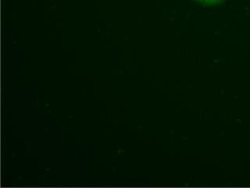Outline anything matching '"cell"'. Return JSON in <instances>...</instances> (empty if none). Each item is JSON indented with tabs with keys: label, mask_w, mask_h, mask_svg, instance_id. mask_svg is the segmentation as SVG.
I'll return each instance as SVG.
<instances>
[{
	"label": "cell",
	"mask_w": 250,
	"mask_h": 188,
	"mask_svg": "<svg viewBox=\"0 0 250 188\" xmlns=\"http://www.w3.org/2000/svg\"><path fill=\"white\" fill-rule=\"evenodd\" d=\"M194 1L206 5V6H213V5H218V4L221 3L224 0H194Z\"/></svg>",
	"instance_id": "6da1fadb"
}]
</instances>
